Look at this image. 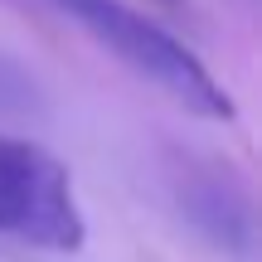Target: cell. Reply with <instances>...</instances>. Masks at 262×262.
I'll use <instances>...</instances> for the list:
<instances>
[{
	"mask_svg": "<svg viewBox=\"0 0 262 262\" xmlns=\"http://www.w3.org/2000/svg\"><path fill=\"white\" fill-rule=\"evenodd\" d=\"M49 5L185 112L204 117V122H233V97L224 93V83L199 63L194 49H185L170 29H160L141 10L122 5V0H49Z\"/></svg>",
	"mask_w": 262,
	"mask_h": 262,
	"instance_id": "6da1fadb",
	"label": "cell"
},
{
	"mask_svg": "<svg viewBox=\"0 0 262 262\" xmlns=\"http://www.w3.org/2000/svg\"><path fill=\"white\" fill-rule=\"evenodd\" d=\"M0 233L44 253H78L88 238L73 175L34 141L0 136Z\"/></svg>",
	"mask_w": 262,
	"mask_h": 262,
	"instance_id": "7a4b0ae2",
	"label": "cell"
}]
</instances>
